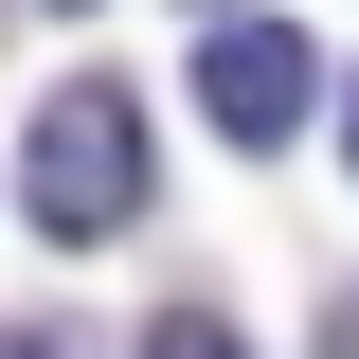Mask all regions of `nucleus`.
Segmentation results:
<instances>
[{
	"instance_id": "obj_1",
	"label": "nucleus",
	"mask_w": 359,
	"mask_h": 359,
	"mask_svg": "<svg viewBox=\"0 0 359 359\" xmlns=\"http://www.w3.org/2000/svg\"><path fill=\"white\" fill-rule=\"evenodd\" d=\"M18 216H36V233H72V252L144 216V90H108V72H72V90H54L36 126H18Z\"/></svg>"
},
{
	"instance_id": "obj_2",
	"label": "nucleus",
	"mask_w": 359,
	"mask_h": 359,
	"mask_svg": "<svg viewBox=\"0 0 359 359\" xmlns=\"http://www.w3.org/2000/svg\"><path fill=\"white\" fill-rule=\"evenodd\" d=\"M306 108H323V54L287 36V18H216V36H198V126L216 144H306Z\"/></svg>"
},
{
	"instance_id": "obj_3",
	"label": "nucleus",
	"mask_w": 359,
	"mask_h": 359,
	"mask_svg": "<svg viewBox=\"0 0 359 359\" xmlns=\"http://www.w3.org/2000/svg\"><path fill=\"white\" fill-rule=\"evenodd\" d=\"M144 359H252V341H233L216 306H162V323H144Z\"/></svg>"
},
{
	"instance_id": "obj_4",
	"label": "nucleus",
	"mask_w": 359,
	"mask_h": 359,
	"mask_svg": "<svg viewBox=\"0 0 359 359\" xmlns=\"http://www.w3.org/2000/svg\"><path fill=\"white\" fill-rule=\"evenodd\" d=\"M0 359H54V323H0Z\"/></svg>"
},
{
	"instance_id": "obj_5",
	"label": "nucleus",
	"mask_w": 359,
	"mask_h": 359,
	"mask_svg": "<svg viewBox=\"0 0 359 359\" xmlns=\"http://www.w3.org/2000/svg\"><path fill=\"white\" fill-rule=\"evenodd\" d=\"M341 162H359V90H341Z\"/></svg>"
},
{
	"instance_id": "obj_6",
	"label": "nucleus",
	"mask_w": 359,
	"mask_h": 359,
	"mask_svg": "<svg viewBox=\"0 0 359 359\" xmlns=\"http://www.w3.org/2000/svg\"><path fill=\"white\" fill-rule=\"evenodd\" d=\"M36 18H90V0H36Z\"/></svg>"
}]
</instances>
